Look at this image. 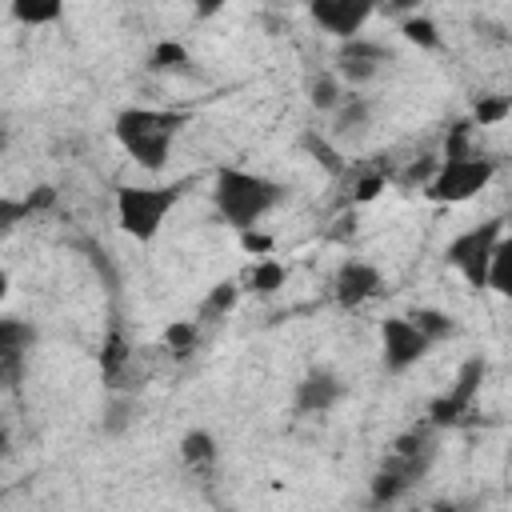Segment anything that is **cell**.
Wrapping results in <instances>:
<instances>
[{
	"label": "cell",
	"mask_w": 512,
	"mask_h": 512,
	"mask_svg": "<svg viewBox=\"0 0 512 512\" xmlns=\"http://www.w3.org/2000/svg\"><path fill=\"white\" fill-rule=\"evenodd\" d=\"M344 392L348 388H344V380L332 368H312L308 376H300V384L292 392V404L304 416H324V412H332L344 400Z\"/></svg>",
	"instance_id": "obj_10"
},
{
	"label": "cell",
	"mask_w": 512,
	"mask_h": 512,
	"mask_svg": "<svg viewBox=\"0 0 512 512\" xmlns=\"http://www.w3.org/2000/svg\"><path fill=\"white\" fill-rule=\"evenodd\" d=\"M188 116L172 108H124L116 116V140L144 172H160L172 160V148L184 132Z\"/></svg>",
	"instance_id": "obj_2"
},
{
	"label": "cell",
	"mask_w": 512,
	"mask_h": 512,
	"mask_svg": "<svg viewBox=\"0 0 512 512\" xmlns=\"http://www.w3.org/2000/svg\"><path fill=\"white\" fill-rule=\"evenodd\" d=\"M284 280H288V268H284L276 256H260V260L244 272L240 288H248V292H256V296H272V292L284 288Z\"/></svg>",
	"instance_id": "obj_12"
},
{
	"label": "cell",
	"mask_w": 512,
	"mask_h": 512,
	"mask_svg": "<svg viewBox=\"0 0 512 512\" xmlns=\"http://www.w3.org/2000/svg\"><path fill=\"white\" fill-rule=\"evenodd\" d=\"M492 172H496V164L484 156H448V160H436L432 176L424 180V192L440 204H460V200H472L476 192H484Z\"/></svg>",
	"instance_id": "obj_4"
},
{
	"label": "cell",
	"mask_w": 512,
	"mask_h": 512,
	"mask_svg": "<svg viewBox=\"0 0 512 512\" xmlns=\"http://www.w3.org/2000/svg\"><path fill=\"white\" fill-rule=\"evenodd\" d=\"M308 16H312V24L320 32H328L332 40L344 44V40L364 36V28L376 16V8L372 4H352V0H320V4L308 8Z\"/></svg>",
	"instance_id": "obj_8"
},
{
	"label": "cell",
	"mask_w": 512,
	"mask_h": 512,
	"mask_svg": "<svg viewBox=\"0 0 512 512\" xmlns=\"http://www.w3.org/2000/svg\"><path fill=\"white\" fill-rule=\"evenodd\" d=\"M12 16L20 24H52L64 16V8L60 4H12Z\"/></svg>",
	"instance_id": "obj_17"
},
{
	"label": "cell",
	"mask_w": 512,
	"mask_h": 512,
	"mask_svg": "<svg viewBox=\"0 0 512 512\" xmlns=\"http://www.w3.org/2000/svg\"><path fill=\"white\" fill-rule=\"evenodd\" d=\"M400 32H404V40H412V44H420V48H436L440 44V32H436V24L428 20V16H408L404 24H400Z\"/></svg>",
	"instance_id": "obj_15"
},
{
	"label": "cell",
	"mask_w": 512,
	"mask_h": 512,
	"mask_svg": "<svg viewBox=\"0 0 512 512\" xmlns=\"http://www.w3.org/2000/svg\"><path fill=\"white\" fill-rule=\"evenodd\" d=\"M344 96H348V88L336 80L332 68H328V72H316V76L308 80V104H312L316 112H324V116H332Z\"/></svg>",
	"instance_id": "obj_13"
},
{
	"label": "cell",
	"mask_w": 512,
	"mask_h": 512,
	"mask_svg": "<svg viewBox=\"0 0 512 512\" xmlns=\"http://www.w3.org/2000/svg\"><path fill=\"white\" fill-rule=\"evenodd\" d=\"M428 348L432 340L412 324V316H388L380 324V360L388 372H408L416 360H424Z\"/></svg>",
	"instance_id": "obj_7"
},
{
	"label": "cell",
	"mask_w": 512,
	"mask_h": 512,
	"mask_svg": "<svg viewBox=\"0 0 512 512\" xmlns=\"http://www.w3.org/2000/svg\"><path fill=\"white\" fill-rule=\"evenodd\" d=\"M328 120H332V136L336 140H360L376 124V100L368 92H348Z\"/></svg>",
	"instance_id": "obj_11"
},
{
	"label": "cell",
	"mask_w": 512,
	"mask_h": 512,
	"mask_svg": "<svg viewBox=\"0 0 512 512\" xmlns=\"http://www.w3.org/2000/svg\"><path fill=\"white\" fill-rule=\"evenodd\" d=\"M176 200H180V192L172 184H124L116 192V224L136 244H148L168 224Z\"/></svg>",
	"instance_id": "obj_3"
},
{
	"label": "cell",
	"mask_w": 512,
	"mask_h": 512,
	"mask_svg": "<svg viewBox=\"0 0 512 512\" xmlns=\"http://www.w3.org/2000/svg\"><path fill=\"white\" fill-rule=\"evenodd\" d=\"M8 292H12V276H8V272H0V304L8 300Z\"/></svg>",
	"instance_id": "obj_22"
},
{
	"label": "cell",
	"mask_w": 512,
	"mask_h": 512,
	"mask_svg": "<svg viewBox=\"0 0 512 512\" xmlns=\"http://www.w3.org/2000/svg\"><path fill=\"white\" fill-rule=\"evenodd\" d=\"M208 196H212L216 216L228 228L252 232L288 200V188L264 172H252V168H220Z\"/></svg>",
	"instance_id": "obj_1"
},
{
	"label": "cell",
	"mask_w": 512,
	"mask_h": 512,
	"mask_svg": "<svg viewBox=\"0 0 512 512\" xmlns=\"http://www.w3.org/2000/svg\"><path fill=\"white\" fill-rule=\"evenodd\" d=\"M384 60H388V48H384V44H376V40H368V36H356V40H344V44L336 48L332 72H336V80H340L348 92H368V88L380 80Z\"/></svg>",
	"instance_id": "obj_6"
},
{
	"label": "cell",
	"mask_w": 512,
	"mask_h": 512,
	"mask_svg": "<svg viewBox=\"0 0 512 512\" xmlns=\"http://www.w3.org/2000/svg\"><path fill=\"white\" fill-rule=\"evenodd\" d=\"M8 148H12V120L0 112V156H4Z\"/></svg>",
	"instance_id": "obj_21"
},
{
	"label": "cell",
	"mask_w": 512,
	"mask_h": 512,
	"mask_svg": "<svg viewBox=\"0 0 512 512\" xmlns=\"http://www.w3.org/2000/svg\"><path fill=\"white\" fill-rule=\"evenodd\" d=\"M164 344H168L172 352H192V344H196V324H192V320L168 324V328H164Z\"/></svg>",
	"instance_id": "obj_18"
},
{
	"label": "cell",
	"mask_w": 512,
	"mask_h": 512,
	"mask_svg": "<svg viewBox=\"0 0 512 512\" xmlns=\"http://www.w3.org/2000/svg\"><path fill=\"white\" fill-rule=\"evenodd\" d=\"M236 296H240V284H236V280H232V284H216V292L208 296V312H220V308L228 312V308L236 304Z\"/></svg>",
	"instance_id": "obj_20"
},
{
	"label": "cell",
	"mask_w": 512,
	"mask_h": 512,
	"mask_svg": "<svg viewBox=\"0 0 512 512\" xmlns=\"http://www.w3.org/2000/svg\"><path fill=\"white\" fill-rule=\"evenodd\" d=\"M28 328L20 324V320H0V360H12L24 344H28Z\"/></svg>",
	"instance_id": "obj_16"
},
{
	"label": "cell",
	"mask_w": 512,
	"mask_h": 512,
	"mask_svg": "<svg viewBox=\"0 0 512 512\" xmlns=\"http://www.w3.org/2000/svg\"><path fill=\"white\" fill-rule=\"evenodd\" d=\"M384 288V272L372 260H344L332 276V296L340 308H360Z\"/></svg>",
	"instance_id": "obj_9"
},
{
	"label": "cell",
	"mask_w": 512,
	"mask_h": 512,
	"mask_svg": "<svg viewBox=\"0 0 512 512\" xmlns=\"http://www.w3.org/2000/svg\"><path fill=\"white\" fill-rule=\"evenodd\" d=\"M180 456H184V464H212L216 460V440H212V432L208 428H192V432H184V440H180Z\"/></svg>",
	"instance_id": "obj_14"
},
{
	"label": "cell",
	"mask_w": 512,
	"mask_h": 512,
	"mask_svg": "<svg viewBox=\"0 0 512 512\" xmlns=\"http://www.w3.org/2000/svg\"><path fill=\"white\" fill-rule=\"evenodd\" d=\"M504 220H484V224H472L464 232L452 236V244L444 248L448 264L464 276L468 288H484V276H488V260L496 252V244L504 240Z\"/></svg>",
	"instance_id": "obj_5"
},
{
	"label": "cell",
	"mask_w": 512,
	"mask_h": 512,
	"mask_svg": "<svg viewBox=\"0 0 512 512\" xmlns=\"http://www.w3.org/2000/svg\"><path fill=\"white\" fill-rule=\"evenodd\" d=\"M240 244H244V252H252L256 260H260V256H272V236H268V232H260V228L240 232Z\"/></svg>",
	"instance_id": "obj_19"
}]
</instances>
